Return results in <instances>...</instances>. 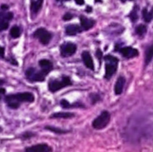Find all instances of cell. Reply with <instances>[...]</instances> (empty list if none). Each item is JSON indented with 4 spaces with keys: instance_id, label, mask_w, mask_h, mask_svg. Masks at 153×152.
Wrapping results in <instances>:
<instances>
[{
    "instance_id": "1",
    "label": "cell",
    "mask_w": 153,
    "mask_h": 152,
    "mask_svg": "<svg viewBox=\"0 0 153 152\" xmlns=\"http://www.w3.org/2000/svg\"><path fill=\"white\" fill-rule=\"evenodd\" d=\"M4 101L10 108L16 109L20 107V104L22 102H33L34 95L30 92L13 94L5 97Z\"/></svg>"
},
{
    "instance_id": "2",
    "label": "cell",
    "mask_w": 153,
    "mask_h": 152,
    "mask_svg": "<svg viewBox=\"0 0 153 152\" xmlns=\"http://www.w3.org/2000/svg\"><path fill=\"white\" fill-rule=\"evenodd\" d=\"M104 60L106 61L105 68H106V73H105V78L107 80L110 79L117 72V66H118V58L111 56V55H107L104 56Z\"/></svg>"
},
{
    "instance_id": "3",
    "label": "cell",
    "mask_w": 153,
    "mask_h": 152,
    "mask_svg": "<svg viewBox=\"0 0 153 152\" xmlns=\"http://www.w3.org/2000/svg\"><path fill=\"white\" fill-rule=\"evenodd\" d=\"M73 83H72V81L70 79V77L68 76H62L61 79H56V80H52L49 82L48 83V90L51 91V92H56L58 91L59 90L65 88V87H67V86H71Z\"/></svg>"
},
{
    "instance_id": "4",
    "label": "cell",
    "mask_w": 153,
    "mask_h": 152,
    "mask_svg": "<svg viewBox=\"0 0 153 152\" xmlns=\"http://www.w3.org/2000/svg\"><path fill=\"white\" fill-rule=\"evenodd\" d=\"M110 122V114L109 112L104 110L100 113V115L96 117L92 122V127L97 130H100L105 128L108 123Z\"/></svg>"
},
{
    "instance_id": "5",
    "label": "cell",
    "mask_w": 153,
    "mask_h": 152,
    "mask_svg": "<svg viewBox=\"0 0 153 152\" xmlns=\"http://www.w3.org/2000/svg\"><path fill=\"white\" fill-rule=\"evenodd\" d=\"M33 37L38 39L40 41V43H42L43 45H48L52 39V34L46 29L39 28L34 31Z\"/></svg>"
},
{
    "instance_id": "6",
    "label": "cell",
    "mask_w": 153,
    "mask_h": 152,
    "mask_svg": "<svg viewBox=\"0 0 153 152\" xmlns=\"http://www.w3.org/2000/svg\"><path fill=\"white\" fill-rule=\"evenodd\" d=\"M25 75L30 82H43L45 80V74L41 71H37L35 68L31 67L26 70Z\"/></svg>"
},
{
    "instance_id": "7",
    "label": "cell",
    "mask_w": 153,
    "mask_h": 152,
    "mask_svg": "<svg viewBox=\"0 0 153 152\" xmlns=\"http://www.w3.org/2000/svg\"><path fill=\"white\" fill-rule=\"evenodd\" d=\"M77 50V46L74 43H64L61 47H60V51H61V56L63 57H66V56H73Z\"/></svg>"
},
{
    "instance_id": "8",
    "label": "cell",
    "mask_w": 153,
    "mask_h": 152,
    "mask_svg": "<svg viewBox=\"0 0 153 152\" xmlns=\"http://www.w3.org/2000/svg\"><path fill=\"white\" fill-rule=\"evenodd\" d=\"M25 152H52V148L46 143H40L26 148Z\"/></svg>"
},
{
    "instance_id": "9",
    "label": "cell",
    "mask_w": 153,
    "mask_h": 152,
    "mask_svg": "<svg viewBox=\"0 0 153 152\" xmlns=\"http://www.w3.org/2000/svg\"><path fill=\"white\" fill-rule=\"evenodd\" d=\"M118 51L121 53V55L124 57H126V58H133V57H135L139 55V51L136 48H134L132 47H122Z\"/></svg>"
},
{
    "instance_id": "10",
    "label": "cell",
    "mask_w": 153,
    "mask_h": 152,
    "mask_svg": "<svg viewBox=\"0 0 153 152\" xmlns=\"http://www.w3.org/2000/svg\"><path fill=\"white\" fill-rule=\"evenodd\" d=\"M80 22H81V28H82V30H88L91 29L96 22L95 20H93L91 18H87L84 15L80 16Z\"/></svg>"
},
{
    "instance_id": "11",
    "label": "cell",
    "mask_w": 153,
    "mask_h": 152,
    "mask_svg": "<svg viewBox=\"0 0 153 152\" xmlns=\"http://www.w3.org/2000/svg\"><path fill=\"white\" fill-rule=\"evenodd\" d=\"M39 65L41 68V72L46 75L53 70V64L48 59H41L39 62Z\"/></svg>"
},
{
    "instance_id": "12",
    "label": "cell",
    "mask_w": 153,
    "mask_h": 152,
    "mask_svg": "<svg viewBox=\"0 0 153 152\" xmlns=\"http://www.w3.org/2000/svg\"><path fill=\"white\" fill-rule=\"evenodd\" d=\"M82 61L87 68H89L91 70H94V63H93V60H92V57H91L90 52L83 51L82 54Z\"/></svg>"
},
{
    "instance_id": "13",
    "label": "cell",
    "mask_w": 153,
    "mask_h": 152,
    "mask_svg": "<svg viewBox=\"0 0 153 152\" xmlns=\"http://www.w3.org/2000/svg\"><path fill=\"white\" fill-rule=\"evenodd\" d=\"M125 83H126V78L124 76H119L115 84V94L116 95H120L123 92L124 87H125Z\"/></svg>"
},
{
    "instance_id": "14",
    "label": "cell",
    "mask_w": 153,
    "mask_h": 152,
    "mask_svg": "<svg viewBox=\"0 0 153 152\" xmlns=\"http://www.w3.org/2000/svg\"><path fill=\"white\" fill-rule=\"evenodd\" d=\"M82 30L81 28V26L77 25V24H69L65 27V34L67 36H74L77 33L81 32Z\"/></svg>"
},
{
    "instance_id": "15",
    "label": "cell",
    "mask_w": 153,
    "mask_h": 152,
    "mask_svg": "<svg viewBox=\"0 0 153 152\" xmlns=\"http://www.w3.org/2000/svg\"><path fill=\"white\" fill-rule=\"evenodd\" d=\"M43 1L44 0H31L30 1V13L33 15H36L39 11L41 9L42 4H43Z\"/></svg>"
},
{
    "instance_id": "16",
    "label": "cell",
    "mask_w": 153,
    "mask_h": 152,
    "mask_svg": "<svg viewBox=\"0 0 153 152\" xmlns=\"http://www.w3.org/2000/svg\"><path fill=\"white\" fill-rule=\"evenodd\" d=\"M74 116V114L73 113H70V112H57V113H55L53 115H51L49 117L50 118H56V119H59V118H63V119H65V118H72Z\"/></svg>"
},
{
    "instance_id": "17",
    "label": "cell",
    "mask_w": 153,
    "mask_h": 152,
    "mask_svg": "<svg viewBox=\"0 0 153 152\" xmlns=\"http://www.w3.org/2000/svg\"><path fill=\"white\" fill-rule=\"evenodd\" d=\"M60 105L63 108H84L82 103H74V104H70L67 100L65 99H62L60 101Z\"/></svg>"
},
{
    "instance_id": "18",
    "label": "cell",
    "mask_w": 153,
    "mask_h": 152,
    "mask_svg": "<svg viewBox=\"0 0 153 152\" xmlns=\"http://www.w3.org/2000/svg\"><path fill=\"white\" fill-rule=\"evenodd\" d=\"M45 129L48 130V131H50V132H52L54 133H56V134H65V133L70 132V131H67V130H64V129L57 128V127H55V126H50V125L45 126Z\"/></svg>"
},
{
    "instance_id": "19",
    "label": "cell",
    "mask_w": 153,
    "mask_h": 152,
    "mask_svg": "<svg viewBox=\"0 0 153 152\" xmlns=\"http://www.w3.org/2000/svg\"><path fill=\"white\" fill-rule=\"evenodd\" d=\"M13 17V13L11 12H5L4 10H0V21H4V22H8L11 21Z\"/></svg>"
},
{
    "instance_id": "20",
    "label": "cell",
    "mask_w": 153,
    "mask_h": 152,
    "mask_svg": "<svg viewBox=\"0 0 153 152\" xmlns=\"http://www.w3.org/2000/svg\"><path fill=\"white\" fill-rule=\"evenodd\" d=\"M10 35H11V37L13 38V39L19 38L20 35H21V30H20V28H19L18 26H16V25L13 26V27L11 28V30H10Z\"/></svg>"
},
{
    "instance_id": "21",
    "label": "cell",
    "mask_w": 153,
    "mask_h": 152,
    "mask_svg": "<svg viewBox=\"0 0 153 152\" xmlns=\"http://www.w3.org/2000/svg\"><path fill=\"white\" fill-rule=\"evenodd\" d=\"M153 57V46H150L146 51V57H145V63L146 65H149L152 62Z\"/></svg>"
},
{
    "instance_id": "22",
    "label": "cell",
    "mask_w": 153,
    "mask_h": 152,
    "mask_svg": "<svg viewBox=\"0 0 153 152\" xmlns=\"http://www.w3.org/2000/svg\"><path fill=\"white\" fill-rule=\"evenodd\" d=\"M143 17L144 22H151L152 19V12H148L147 8H144L143 10Z\"/></svg>"
},
{
    "instance_id": "23",
    "label": "cell",
    "mask_w": 153,
    "mask_h": 152,
    "mask_svg": "<svg viewBox=\"0 0 153 152\" xmlns=\"http://www.w3.org/2000/svg\"><path fill=\"white\" fill-rule=\"evenodd\" d=\"M135 32L139 36H143L147 32V26L144 24H140L135 28Z\"/></svg>"
},
{
    "instance_id": "24",
    "label": "cell",
    "mask_w": 153,
    "mask_h": 152,
    "mask_svg": "<svg viewBox=\"0 0 153 152\" xmlns=\"http://www.w3.org/2000/svg\"><path fill=\"white\" fill-rule=\"evenodd\" d=\"M137 9H138L137 5H134V9H133V10L131 11V13H129V17H130V19H131V21H132L133 22H135L137 21V19H138Z\"/></svg>"
},
{
    "instance_id": "25",
    "label": "cell",
    "mask_w": 153,
    "mask_h": 152,
    "mask_svg": "<svg viewBox=\"0 0 153 152\" xmlns=\"http://www.w3.org/2000/svg\"><path fill=\"white\" fill-rule=\"evenodd\" d=\"M90 99L91 100V103L95 104V103H97L98 101L100 100V96L99 94H97V93H91L90 95Z\"/></svg>"
},
{
    "instance_id": "26",
    "label": "cell",
    "mask_w": 153,
    "mask_h": 152,
    "mask_svg": "<svg viewBox=\"0 0 153 152\" xmlns=\"http://www.w3.org/2000/svg\"><path fill=\"white\" fill-rule=\"evenodd\" d=\"M8 22H4V21H0V31L2 30H5L8 29Z\"/></svg>"
},
{
    "instance_id": "27",
    "label": "cell",
    "mask_w": 153,
    "mask_h": 152,
    "mask_svg": "<svg viewBox=\"0 0 153 152\" xmlns=\"http://www.w3.org/2000/svg\"><path fill=\"white\" fill-rule=\"evenodd\" d=\"M33 136H35V134L33 133H23L22 134V139H29V138H30V137H33Z\"/></svg>"
},
{
    "instance_id": "28",
    "label": "cell",
    "mask_w": 153,
    "mask_h": 152,
    "mask_svg": "<svg viewBox=\"0 0 153 152\" xmlns=\"http://www.w3.org/2000/svg\"><path fill=\"white\" fill-rule=\"evenodd\" d=\"M73 17H74V15H73L72 13H66L63 16V20H64L65 22H66V21H70V20H72V19H73Z\"/></svg>"
},
{
    "instance_id": "29",
    "label": "cell",
    "mask_w": 153,
    "mask_h": 152,
    "mask_svg": "<svg viewBox=\"0 0 153 152\" xmlns=\"http://www.w3.org/2000/svg\"><path fill=\"white\" fill-rule=\"evenodd\" d=\"M96 56L99 58L100 62H101V58H102V52H101V50H100V49H98V50H97V52H96Z\"/></svg>"
},
{
    "instance_id": "30",
    "label": "cell",
    "mask_w": 153,
    "mask_h": 152,
    "mask_svg": "<svg viewBox=\"0 0 153 152\" xmlns=\"http://www.w3.org/2000/svg\"><path fill=\"white\" fill-rule=\"evenodd\" d=\"M4 94H5V89L1 88V89H0V100H1V99L4 97Z\"/></svg>"
},
{
    "instance_id": "31",
    "label": "cell",
    "mask_w": 153,
    "mask_h": 152,
    "mask_svg": "<svg viewBox=\"0 0 153 152\" xmlns=\"http://www.w3.org/2000/svg\"><path fill=\"white\" fill-rule=\"evenodd\" d=\"M4 48L0 47V57H4Z\"/></svg>"
},
{
    "instance_id": "32",
    "label": "cell",
    "mask_w": 153,
    "mask_h": 152,
    "mask_svg": "<svg viewBox=\"0 0 153 152\" xmlns=\"http://www.w3.org/2000/svg\"><path fill=\"white\" fill-rule=\"evenodd\" d=\"M74 1L78 5H82L84 4V0H74Z\"/></svg>"
},
{
    "instance_id": "33",
    "label": "cell",
    "mask_w": 153,
    "mask_h": 152,
    "mask_svg": "<svg viewBox=\"0 0 153 152\" xmlns=\"http://www.w3.org/2000/svg\"><path fill=\"white\" fill-rule=\"evenodd\" d=\"M8 9V5H6V4H2L1 5V10H4V11H5V10H7Z\"/></svg>"
},
{
    "instance_id": "34",
    "label": "cell",
    "mask_w": 153,
    "mask_h": 152,
    "mask_svg": "<svg viewBox=\"0 0 153 152\" xmlns=\"http://www.w3.org/2000/svg\"><path fill=\"white\" fill-rule=\"evenodd\" d=\"M91 11H92L91 6H87V7H86V12H87V13H91Z\"/></svg>"
},
{
    "instance_id": "35",
    "label": "cell",
    "mask_w": 153,
    "mask_h": 152,
    "mask_svg": "<svg viewBox=\"0 0 153 152\" xmlns=\"http://www.w3.org/2000/svg\"><path fill=\"white\" fill-rule=\"evenodd\" d=\"M4 83V80H1V79H0V86H1V85H3Z\"/></svg>"
},
{
    "instance_id": "36",
    "label": "cell",
    "mask_w": 153,
    "mask_h": 152,
    "mask_svg": "<svg viewBox=\"0 0 153 152\" xmlns=\"http://www.w3.org/2000/svg\"><path fill=\"white\" fill-rule=\"evenodd\" d=\"M95 1H96V2H101L102 0H95Z\"/></svg>"
},
{
    "instance_id": "37",
    "label": "cell",
    "mask_w": 153,
    "mask_h": 152,
    "mask_svg": "<svg viewBox=\"0 0 153 152\" xmlns=\"http://www.w3.org/2000/svg\"><path fill=\"white\" fill-rule=\"evenodd\" d=\"M56 1H69V0H56Z\"/></svg>"
},
{
    "instance_id": "38",
    "label": "cell",
    "mask_w": 153,
    "mask_h": 152,
    "mask_svg": "<svg viewBox=\"0 0 153 152\" xmlns=\"http://www.w3.org/2000/svg\"><path fill=\"white\" fill-rule=\"evenodd\" d=\"M122 2H126V1H127V0H121Z\"/></svg>"
},
{
    "instance_id": "39",
    "label": "cell",
    "mask_w": 153,
    "mask_h": 152,
    "mask_svg": "<svg viewBox=\"0 0 153 152\" xmlns=\"http://www.w3.org/2000/svg\"><path fill=\"white\" fill-rule=\"evenodd\" d=\"M1 131H2V129H1V128H0V132H1Z\"/></svg>"
}]
</instances>
